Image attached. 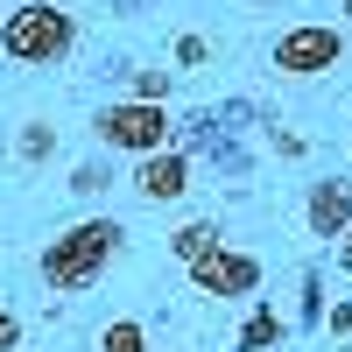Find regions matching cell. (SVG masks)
<instances>
[{"label":"cell","mask_w":352,"mask_h":352,"mask_svg":"<svg viewBox=\"0 0 352 352\" xmlns=\"http://www.w3.org/2000/svg\"><path fill=\"white\" fill-rule=\"evenodd\" d=\"M120 219H85L71 232H56V240L43 247V282L56 289V296H85L99 275H106V261L120 254Z\"/></svg>","instance_id":"cell-1"},{"label":"cell","mask_w":352,"mask_h":352,"mask_svg":"<svg viewBox=\"0 0 352 352\" xmlns=\"http://www.w3.org/2000/svg\"><path fill=\"white\" fill-rule=\"evenodd\" d=\"M78 50V14H64L56 0H28L0 21V56L14 64H64Z\"/></svg>","instance_id":"cell-2"},{"label":"cell","mask_w":352,"mask_h":352,"mask_svg":"<svg viewBox=\"0 0 352 352\" xmlns=\"http://www.w3.org/2000/svg\"><path fill=\"white\" fill-rule=\"evenodd\" d=\"M92 134L106 141V148H120V155H162V148H169V106L113 99V106H99Z\"/></svg>","instance_id":"cell-3"},{"label":"cell","mask_w":352,"mask_h":352,"mask_svg":"<svg viewBox=\"0 0 352 352\" xmlns=\"http://www.w3.org/2000/svg\"><path fill=\"white\" fill-rule=\"evenodd\" d=\"M338 64H345V36L331 21H303V28L275 36V71L282 78H317V71H338Z\"/></svg>","instance_id":"cell-4"},{"label":"cell","mask_w":352,"mask_h":352,"mask_svg":"<svg viewBox=\"0 0 352 352\" xmlns=\"http://www.w3.org/2000/svg\"><path fill=\"white\" fill-rule=\"evenodd\" d=\"M190 289H197V296H254V289H261V261L219 247V254H204L190 268Z\"/></svg>","instance_id":"cell-5"},{"label":"cell","mask_w":352,"mask_h":352,"mask_svg":"<svg viewBox=\"0 0 352 352\" xmlns=\"http://www.w3.org/2000/svg\"><path fill=\"white\" fill-rule=\"evenodd\" d=\"M134 190L148 197V204H169V197H184V190H190V155H184V148L141 155V162H134Z\"/></svg>","instance_id":"cell-6"},{"label":"cell","mask_w":352,"mask_h":352,"mask_svg":"<svg viewBox=\"0 0 352 352\" xmlns=\"http://www.w3.org/2000/svg\"><path fill=\"white\" fill-rule=\"evenodd\" d=\"M345 226H352V184H338V176H331V184H310V232L338 247Z\"/></svg>","instance_id":"cell-7"},{"label":"cell","mask_w":352,"mask_h":352,"mask_svg":"<svg viewBox=\"0 0 352 352\" xmlns=\"http://www.w3.org/2000/svg\"><path fill=\"white\" fill-rule=\"evenodd\" d=\"M219 247H226V240H219V226H212V219H190V226H176V232H169V254L184 261V268H197V261H204V254H219Z\"/></svg>","instance_id":"cell-8"},{"label":"cell","mask_w":352,"mask_h":352,"mask_svg":"<svg viewBox=\"0 0 352 352\" xmlns=\"http://www.w3.org/2000/svg\"><path fill=\"white\" fill-rule=\"evenodd\" d=\"M282 324H275V310H254L247 324H240V352H261V345H275Z\"/></svg>","instance_id":"cell-9"},{"label":"cell","mask_w":352,"mask_h":352,"mask_svg":"<svg viewBox=\"0 0 352 352\" xmlns=\"http://www.w3.org/2000/svg\"><path fill=\"white\" fill-rule=\"evenodd\" d=\"M50 148H56L50 120H28V127H21V162H50Z\"/></svg>","instance_id":"cell-10"},{"label":"cell","mask_w":352,"mask_h":352,"mask_svg":"<svg viewBox=\"0 0 352 352\" xmlns=\"http://www.w3.org/2000/svg\"><path fill=\"white\" fill-rule=\"evenodd\" d=\"M99 352H141V324H134V317L106 324V331H99Z\"/></svg>","instance_id":"cell-11"},{"label":"cell","mask_w":352,"mask_h":352,"mask_svg":"<svg viewBox=\"0 0 352 352\" xmlns=\"http://www.w3.org/2000/svg\"><path fill=\"white\" fill-rule=\"evenodd\" d=\"M134 99L162 106V99H169V71H141V78H134Z\"/></svg>","instance_id":"cell-12"},{"label":"cell","mask_w":352,"mask_h":352,"mask_svg":"<svg viewBox=\"0 0 352 352\" xmlns=\"http://www.w3.org/2000/svg\"><path fill=\"white\" fill-rule=\"evenodd\" d=\"M71 190H78V197H92V190H106V162H85V169L71 176Z\"/></svg>","instance_id":"cell-13"},{"label":"cell","mask_w":352,"mask_h":352,"mask_svg":"<svg viewBox=\"0 0 352 352\" xmlns=\"http://www.w3.org/2000/svg\"><path fill=\"white\" fill-rule=\"evenodd\" d=\"M14 345H21V317L0 303V352H14Z\"/></svg>","instance_id":"cell-14"},{"label":"cell","mask_w":352,"mask_h":352,"mask_svg":"<svg viewBox=\"0 0 352 352\" xmlns=\"http://www.w3.org/2000/svg\"><path fill=\"white\" fill-rule=\"evenodd\" d=\"M317 317H324V289H317V275L303 282V324H317Z\"/></svg>","instance_id":"cell-15"},{"label":"cell","mask_w":352,"mask_h":352,"mask_svg":"<svg viewBox=\"0 0 352 352\" xmlns=\"http://www.w3.org/2000/svg\"><path fill=\"white\" fill-rule=\"evenodd\" d=\"M176 64H204V36H176Z\"/></svg>","instance_id":"cell-16"},{"label":"cell","mask_w":352,"mask_h":352,"mask_svg":"<svg viewBox=\"0 0 352 352\" xmlns=\"http://www.w3.org/2000/svg\"><path fill=\"white\" fill-rule=\"evenodd\" d=\"M324 331H331V338H345V331H352V303H338V310H324Z\"/></svg>","instance_id":"cell-17"},{"label":"cell","mask_w":352,"mask_h":352,"mask_svg":"<svg viewBox=\"0 0 352 352\" xmlns=\"http://www.w3.org/2000/svg\"><path fill=\"white\" fill-rule=\"evenodd\" d=\"M338 268H345V275H352V226H345V232H338Z\"/></svg>","instance_id":"cell-18"},{"label":"cell","mask_w":352,"mask_h":352,"mask_svg":"<svg viewBox=\"0 0 352 352\" xmlns=\"http://www.w3.org/2000/svg\"><path fill=\"white\" fill-rule=\"evenodd\" d=\"M345 14H352V0H345Z\"/></svg>","instance_id":"cell-19"}]
</instances>
